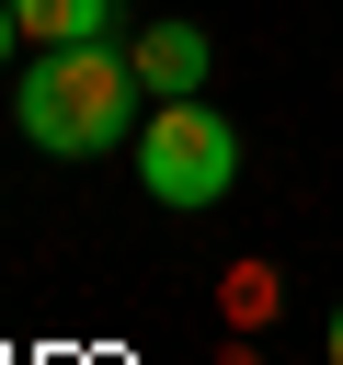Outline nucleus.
I'll list each match as a JSON object with an SVG mask.
<instances>
[{"label":"nucleus","mask_w":343,"mask_h":365,"mask_svg":"<svg viewBox=\"0 0 343 365\" xmlns=\"http://www.w3.org/2000/svg\"><path fill=\"white\" fill-rule=\"evenodd\" d=\"M11 125L46 160H103V148H126L149 125V91H137V68H126L114 34L103 46H34L23 80H11Z\"/></svg>","instance_id":"1"},{"label":"nucleus","mask_w":343,"mask_h":365,"mask_svg":"<svg viewBox=\"0 0 343 365\" xmlns=\"http://www.w3.org/2000/svg\"><path fill=\"white\" fill-rule=\"evenodd\" d=\"M229 182H240L229 114H217V103H149V125H137V194L172 205V217H194V205H217Z\"/></svg>","instance_id":"2"},{"label":"nucleus","mask_w":343,"mask_h":365,"mask_svg":"<svg viewBox=\"0 0 343 365\" xmlns=\"http://www.w3.org/2000/svg\"><path fill=\"white\" fill-rule=\"evenodd\" d=\"M126 68H137V91H149V103H194V91H206V68H217V46L172 11V23H137V34H126Z\"/></svg>","instance_id":"3"},{"label":"nucleus","mask_w":343,"mask_h":365,"mask_svg":"<svg viewBox=\"0 0 343 365\" xmlns=\"http://www.w3.org/2000/svg\"><path fill=\"white\" fill-rule=\"evenodd\" d=\"M23 11V46H103L114 34V0H11Z\"/></svg>","instance_id":"4"},{"label":"nucleus","mask_w":343,"mask_h":365,"mask_svg":"<svg viewBox=\"0 0 343 365\" xmlns=\"http://www.w3.org/2000/svg\"><path fill=\"white\" fill-rule=\"evenodd\" d=\"M11 46H23V11H11V0H0V68H11Z\"/></svg>","instance_id":"5"},{"label":"nucleus","mask_w":343,"mask_h":365,"mask_svg":"<svg viewBox=\"0 0 343 365\" xmlns=\"http://www.w3.org/2000/svg\"><path fill=\"white\" fill-rule=\"evenodd\" d=\"M320 354H332V365H343V308H332V331H320Z\"/></svg>","instance_id":"6"},{"label":"nucleus","mask_w":343,"mask_h":365,"mask_svg":"<svg viewBox=\"0 0 343 365\" xmlns=\"http://www.w3.org/2000/svg\"><path fill=\"white\" fill-rule=\"evenodd\" d=\"M91 365H114V354H91Z\"/></svg>","instance_id":"7"}]
</instances>
